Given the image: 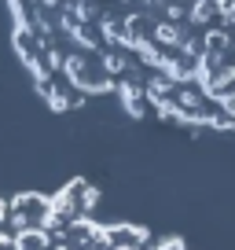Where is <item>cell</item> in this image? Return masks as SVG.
Returning a JSON list of instances; mask_svg holds the SVG:
<instances>
[{"instance_id": "cell-13", "label": "cell", "mask_w": 235, "mask_h": 250, "mask_svg": "<svg viewBox=\"0 0 235 250\" xmlns=\"http://www.w3.org/2000/svg\"><path fill=\"white\" fill-rule=\"evenodd\" d=\"M165 4H169V0H165Z\"/></svg>"}, {"instance_id": "cell-5", "label": "cell", "mask_w": 235, "mask_h": 250, "mask_svg": "<svg viewBox=\"0 0 235 250\" xmlns=\"http://www.w3.org/2000/svg\"><path fill=\"white\" fill-rule=\"evenodd\" d=\"M180 41H184V30L176 22H158L155 26V44H162V48H180Z\"/></svg>"}, {"instance_id": "cell-3", "label": "cell", "mask_w": 235, "mask_h": 250, "mask_svg": "<svg viewBox=\"0 0 235 250\" xmlns=\"http://www.w3.org/2000/svg\"><path fill=\"white\" fill-rule=\"evenodd\" d=\"M103 239H107V247H140V239H143V232L140 228H107V232H103Z\"/></svg>"}, {"instance_id": "cell-8", "label": "cell", "mask_w": 235, "mask_h": 250, "mask_svg": "<svg viewBox=\"0 0 235 250\" xmlns=\"http://www.w3.org/2000/svg\"><path fill=\"white\" fill-rule=\"evenodd\" d=\"M125 66H129V62H125L121 52H107V55H103V74H121Z\"/></svg>"}, {"instance_id": "cell-7", "label": "cell", "mask_w": 235, "mask_h": 250, "mask_svg": "<svg viewBox=\"0 0 235 250\" xmlns=\"http://www.w3.org/2000/svg\"><path fill=\"white\" fill-rule=\"evenodd\" d=\"M213 100H217L220 114H224L228 122H235V88H224V92H217V96H213Z\"/></svg>"}, {"instance_id": "cell-2", "label": "cell", "mask_w": 235, "mask_h": 250, "mask_svg": "<svg viewBox=\"0 0 235 250\" xmlns=\"http://www.w3.org/2000/svg\"><path fill=\"white\" fill-rule=\"evenodd\" d=\"M228 48H232V33H228V30H206V37H202V55H217V59H224Z\"/></svg>"}, {"instance_id": "cell-11", "label": "cell", "mask_w": 235, "mask_h": 250, "mask_svg": "<svg viewBox=\"0 0 235 250\" xmlns=\"http://www.w3.org/2000/svg\"><path fill=\"white\" fill-rule=\"evenodd\" d=\"M44 4H48V8H55V4H59V0H44Z\"/></svg>"}, {"instance_id": "cell-9", "label": "cell", "mask_w": 235, "mask_h": 250, "mask_svg": "<svg viewBox=\"0 0 235 250\" xmlns=\"http://www.w3.org/2000/svg\"><path fill=\"white\" fill-rule=\"evenodd\" d=\"M158 250H184V243L180 239H165V243H158Z\"/></svg>"}, {"instance_id": "cell-12", "label": "cell", "mask_w": 235, "mask_h": 250, "mask_svg": "<svg viewBox=\"0 0 235 250\" xmlns=\"http://www.w3.org/2000/svg\"><path fill=\"white\" fill-rule=\"evenodd\" d=\"M114 250H133V247H114Z\"/></svg>"}, {"instance_id": "cell-10", "label": "cell", "mask_w": 235, "mask_h": 250, "mask_svg": "<svg viewBox=\"0 0 235 250\" xmlns=\"http://www.w3.org/2000/svg\"><path fill=\"white\" fill-rule=\"evenodd\" d=\"M4 210H8V206H4V203H0V225H4V221H8V213H4Z\"/></svg>"}, {"instance_id": "cell-4", "label": "cell", "mask_w": 235, "mask_h": 250, "mask_svg": "<svg viewBox=\"0 0 235 250\" xmlns=\"http://www.w3.org/2000/svg\"><path fill=\"white\" fill-rule=\"evenodd\" d=\"M188 19H191V22H198V26L220 19V0H195V4H191V11H188Z\"/></svg>"}, {"instance_id": "cell-6", "label": "cell", "mask_w": 235, "mask_h": 250, "mask_svg": "<svg viewBox=\"0 0 235 250\" xmlns=\"http://www.w3.org/2000/svg\"><path fill=\"white\" fill-rule=\"evenodd\" d=\"M121 100H125V107L133 110V114H143V88H136V85H121Z\"/></svg>"}, {"instance_id": "cell-1", "label": "cell", "mask_w": 235, "mask_h": 250, "mask_svg": "<svg viewBox=\"0 0 235 250\" xmlns=\"http://www.w3.org/2000/svg\"><path fill=\"white\" fill-rule=\"evenodd\" d=\"M11 221H15L19 232H33V228H44L48 213H52V206L44 203L40 195H19L15 203H11Z\"/></svg>"}]
</instances>
